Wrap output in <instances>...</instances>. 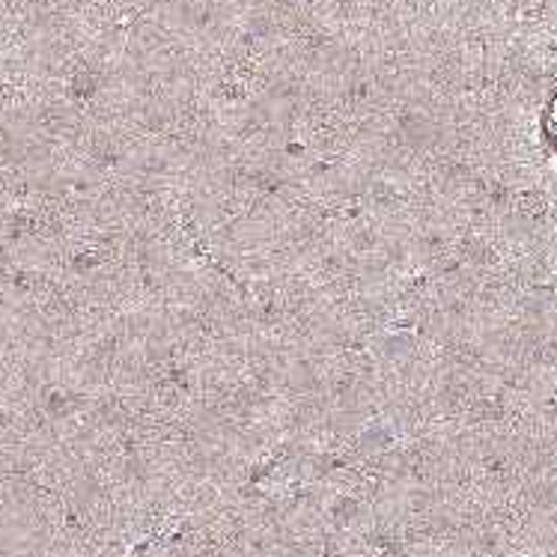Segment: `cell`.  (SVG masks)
I'll list each match as a JSON object with an SVG mask.
<instances>
[{"label":"cell","mask_w":557,"mask_h":557,"mask_svg":"<svg viewBox=\"0 0 557 557\" xmlns=\"http://www.w3.org/2000/svg\"><path fill=\"white\" fill-rule=\"evenodd\" d=\"M546 135H548V140H552V147L557 149V96H555V99H552V104H548Z\"/></svg>","instance_id":"6da1fadb"}]
</instances>
